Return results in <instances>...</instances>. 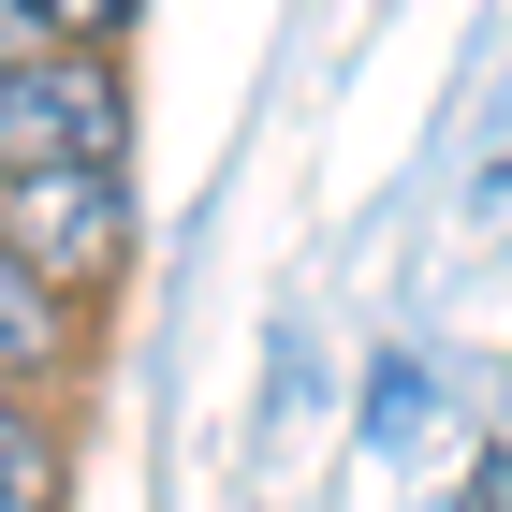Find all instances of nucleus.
Wrapping results in <instances>:
<instances>
[{"instance_id":"obj_6","label":"nucleus","mask_w":512,"mask_h":512,"mask_svg":"<svg viewBox=\"0 0 512 512\" xmlns=\"http://www.w3.org/2000/svg\"><path fill=\"white\" fill-rule=\"evenodd\" d=\"M15 59H44V30H30V0H0V74Z\"/></svg>"},{"instance_id":"obj_1","label":"nucleus","mask_w":512,"mask_h":512,"mask_svg":"<svg viewBox=\"0 0 512 512\" xmlns=\"http://www.w3.org/2000/svg\"><path fill=\"white\" fill-rule=\"evenodd\" d=\"M0 249L44 278V293H103L132 264V147L103 161H44V176H0Z\"/></svg>"},{"instance_id":"obj_4","label":"nucleus","mask_w":512,"mask_h":512,"mask_svg":"<svg viewBox=\"0 0 512 512\" xmlns=\"http://www.w3.org/2000/svg\"><path fill=\"white\" fill-rule=\"evenodd\" d=\"M74 469H59V425H44L30 395H0V512H59Z\"/></svg>"},{"instance_id":"obj_5","label":"nucleus","mask_w":512,"mask_h":512,"mask_svg":"<svg viewBox=\"0 0 512 512\" xmlns=\"http://www.w3.org/2000/svg\"><path fill=\"white\" fill-rule=\"evenodd\" d=\"M132 15H147V0H30V30H44V44H88V59H103Z\"/></svg>"},{"instance_id":"obj_3","label":"nucleus","mask_w":512,"mask_h":512,"mask_svg":"<svg viewBox=\"0 0 512 512\" xmlns=\"http://www.w3.org/2000/svg\"><path fill=\"white\" fill-rule=\"evenodd\" d=\"M74 352H88V308H74V293H44V278L0 249V395H44Z\"/></svg>"},{"instance_id":"obj_2","label":"nucleus","mask_w":512,"mask_h":512,"mask_svg":"<svg viewBox=\"0 0 512 512\" xmlns=\"http://www.w3.org/2000/svg\"><path fill=\"white\" fill-rule=\"evenodd\" d=\"M118 59H88V44H44L0 74V176H44V161H103L118 147Z\"/></svg>"},{"instance_id":"obj_7","label":"nucleus","mask_w":512,"mask_h":512,"mask_svg":"<svg viewBox=\"0 0 512 512\" xmlns=\"http://www.w3.org/2000/svg\"><path fill=\"white\" fill-rule=\"evenodd\" d=\"M469 512H512V469H469Z\"/></svg>"}]
</instances>
